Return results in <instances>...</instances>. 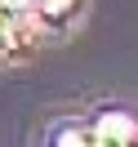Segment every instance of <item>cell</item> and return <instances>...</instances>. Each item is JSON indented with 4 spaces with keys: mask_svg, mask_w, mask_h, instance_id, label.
Wrapping results in <instances>:
<instances>
[{
    "mask_svg": "<svg viewBox=\"0 0 138 147\" xmlns=\"http://www.w3.org/2000/svg\"><path fill=\"white\" fill-rule=\"evenodd\" d=\"M94 129H98L102 138H116V143H125V147H134V143H138V125H134L129 116H120V111L98 116V125H94Z\"/></svg>",
    "mask_w": 138,
    "mask_h": 147,
    "instance_id": "6da1fadb",
    "label": "cell"
},
{
    "mask_svg": "<svg viewBox=\"0 0 138 147\" xmlns=\"http://www.w3.org/2000/svg\"><path fill=\"white\" fill-rule=\"evenodd\" d=\"M18 31H22V22H18V13H13V5L0 0V49H9L13 40H18Z\"/></svg>",
    "mask_w": 138,
    "mask_h": 147,
    "instance_id": "7a4b0ae2",
    "label": "cell"
},
{
    "mask_svg": "<svg viewBox=\"0 0 138 147\" xmlns=\"http://www.w3.org/2000/svg\"><path fill=\"white\" fill-rule=\"evenodd\" d=\"M31 5H36L40 18H49V22H63L67 13L76 9V0H31Z\"/></svg>",
    "mask_w": 138,
    "mask_h": 147,
    "instance_id": "3957f363",
    "label": "cell"
},
{
    "mask_svg": "<svg viewBox=\"0 0 138 147\" xmlns=\"http://www.w3.org/2000/svg\"><path fill=\"white\" fill-rule=\"evenodd\" d=\"M54 147H89V129H67Z\"/></svg>",
    "mask_w": 138,
    "mask_h": 147,
    "instance_id": "277c9868",
    "label": "cell"
},
{
    "mask_svg": "<svg viewBox=\"0 0 138 147\" xmlns=\"http://www.w3.org/2000/svg\"><path fill=\"white\" fill-rule=\"evenodd\" d=\"M5 5H13V9H18V5H31V0H5Z\"/></svg>",
    "mask_w": 138,
    "mask_h": 147,
    "instance_id": "5b68a950",
    "label": "cell"
}]
</instances>
